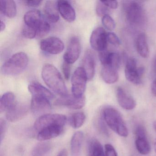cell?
Listing matches in <instances>:
<instances>
[{
	"mask_svg": "<svg viewBox=\"0 0 156 156\" xmlns=\"http://www.w3.org/2000/svg\"><path fill=\"white\" fill-rule=\"evenodd\" d=\"M42 77L47 86L61 97L68 94L67 88L61 73L52 65L45 64L41 72Z\"/></svg>",
	"mask_w": 156,
	"mask_h": 156,
	"instance_id": "6da1fadb",
	"label": "cell"
},
{
	"mask_svg": "<svg viewBox=\"0 0 156 156\" xmlns=\"http://www.w3.org/2000/svg\"><path fill=\"white\" fill-rule=\"evenodd\" d=\"M102 116L106 125L120 136L126 137L128 130L120 113L114 108L105 107L102 111Z\"/></svg>",
	"mask_w": 156,
	"mask_h": 156,
	"instance_id": "7a4b0ae2",
	"label": "cell"
},
{
	"mask_svg": "<svg viewBox=\"0 0 156 156\" xmlns=\"http://www.w3.org/2000/svg\"><path fill=\"white\" fill-rule=\"evenodd\" d=\"M123 9L128 22L131 26L141 27L146 22V16L142 5L136 1H125Z\"/></svg>",
	"mask_w": 156,
	"mask_h": 156,
	"instance_id": "3957f363",
	"label": "cell"
},
{
	"mask_svg": "<svg viewBox=\"0 0 156 156\" xmlns=\"http://www.w3.org/2000/svg\"><path fill=\"white\" fill-rule=\"evenodd\" d=\"M28 63L29 57L26 53L23 52L17 53L3 64L2 73L6 75H17L24 71Z\"/></svg>",
	"mask_w": 156,
	"mask_h": 156,
	"instance_id": "277c9868",
	"label": "cell"
},
{
	"mask_svg": "<svg viewBox=\"0 0 156 156\" xmlns=\"http://www.w3.org/2000/svg\"><path fill=\"white\" fill-rule=\"evenodd\" d=\"M66 122V117L64 115L59 114H46L35 121L34 128L36 131H41L47 127L61 126L64 127Z\"/></svg>",
	"mask_w": 156,
	"mask_h": 156,
	"instance_id": "5b68a950",
	"label": "cell"
},
{
	"mask_svg": "<svg viewBox=\"0 0 156 156\" xmlns=\"http://www.w3.org/2000/svg\"><path fill=\"white\" fill-rule=\"evenodd\" d=\"M145 69L143 66L137 67L136 60L130 57L127 60L125 67V76L128 81L136 85L142 83Z\"/></svg>",
	"mask_w": 156,
	"mask_h": 156,
	"instance_id": "8992f818",
	"label": "cell"
},
{
	"mask_svg": "<svg viewBox=\"0 0 156 156\" xmlns=\"http://www.w3.org/2000/svg\"><path fill=\"white\" fill-rule=\"evenodd\" d=\"M87 78L83 67H78L72 77V91L73 95L76 98L83 96L86 87Z\"/></svg>",
	"mask_w": 156,
	"mask_h": 156,
	"instance_id": "52a82bcc",
	"label": "cell"
},
{
	"mask_svg": "<svg viewBox=\"0 0 156 156\" xmlns=\"http://www.w3.org/2000/svg\"><path fill=\"white\" fill-rule=\"evenodd\" d=\"M90 44L94 50L99 52L106 50L107 47V33L102 27L95 29L90 37Z\"/></svg>",
	"mask_w": 156,
	"mask_h": 156,
	"instance_id": "ba28073f",
	"label": "cell"
},
{
	"mask_svg": "<svg viewBox=\"0 0 156 156\" xmlns=\"http://www.w3.org/2000/svg\"><path fill=\"white\" fill-rule=\"evenodd\" d=\"M40 48L44 51L50 54L57 55L63 51L65 45L61 39L57 37H51L41 41Z\"/></svg>",
	"mask_w": 156,
	"mask_h": 156,
	"instance_id": "9c48e42d",
	"label": "cell"
},
{
	"mask_svg": "<svg viewBox=\"0 0 156 156\" xmlns=\"http://www.w3.org/2000/svg\"><path fill=\"white\" fill-rule=\"evenodd\" d=\"M81 46L78 37H73L70 40L67 50L64 55L65 62L70 64L75 62L80 56Z\"/></svg>",
	"mask_w": 156,
	"mask_h": 156,
	"instance_id": "30bf717a",
	"label": "cell"
},
{
	"mask_svg": "<svg viewBox=\"0 0 156 156\" xmlns=\"http://www.w3.org/2000/svg\"><path fill=\"white\" fill-rule=\"evenodd\" d=\"M85 104V98L83 96L81 98H76L74 96L66 95L61 97L55 102V105L64 106L72 109H80Z\"/></svg>",
	"mask_w": 156,
	"mask_h": 156,
	"instance_id": "8fae6325",
	"label": "cell"
},
{
	"mask_svg": "<svg viewBox=\"0 0 156 156\" xmlns=\"http://www.w3.org/2000/svg\"><path fill=\"white\" fill-rule=\"evenodd\" d=\"M30 108L34 115L40 117L46 115L51 110V105L49 100L46 98L32 97Z\"/></svg>",
	"mask_w": 156,
	"mask_h": 156,
	"instance_id": "7c38bea8",
	"label": "cell"
},
{
	"mask_svg": "<svg viewBox=\"0 0 156 156\" xmlns=\"http://www.w3.org/2000/svg\"><path fill=\"white\" fill-rule=\"evenodd\" d=\"M29 112L26 105L15 103L6 111V118L10 122H15L23 119Z\"/></svg>",
	"mask_w": 156,
	"mask_h": 156,
	"instance_id": "4fadbf2b",
	"label": "cell"
},
{
	"mask_svg": "<svg viewBox=\"0 0 156 156\" xmlns=\"http://www.w3.org/2000/svg\"><path fill=\"white\" fill-rule=\"evenodd\" d=\"M116 96L119 105L126 110L134 109L136 103L133 97L129 95L122 87H119L116 90Z\"/></svg>",
	"mask_w": 156,
	"mask_h": 156,
	"instance_id": "5bb4252c",
	"label": "cell"
},
{
	"mask_svg": "<svg viewBox=\"0 0 156 156\" xmlns=\"http://www.w3.org/2000/svg\"><path fill=\"white\" fill-rule=\"evenodd\" d=\"M96 61L94 53L88 50L85 53L83 60V69L86 74L87 80L94 78L95 73Z\"/></svg>",
	"mask_w": 156,
	"mask_h": 156,
	"instance_id": "9a60e30c",
	"label": "cell"
},
{
	"mask_svg": "<svg viewBox=\"0 0 156 156\" xmlns=\"http://www.w3.org/2000/svg\"><path fill=\"white\" fill-rule=\"evenodd\" d=\"M28 89L32 97L44 98L48 100L54 98V95L53 93L38 82L31 83L29 85Z\"/></svg>",
	"mask_w": 156,
	"mask_h": 156,
	"instance_id": "2e32d148",
	"label": "cell"
},
{
	"mask_svg": "<svg viewBox=\"0 0 156 156\" xmlns=\"http://www.w3.org/2000/svg\"><path fill=\"white\" fill-rule=\"evenodd\" d=\"M57 5L59 12L65 20L70 23L74 21L76 18L75 11L68 1H59Z\"/></svg>",
	"mask_w": 156,
	"mask_h": 156,
	"instance_id": "e0dca14e",
	"label": "cell"
},
{
	"mask_svg": "<svg viewBox=\"0 0 156 156\" xmlns=\"http://www.w3.org/2000/svg\"><path fill=\"white\" fill-rule=\"evenodd\" d=\"M63 127L53 126L47 127L39 131L37 138L40 141H45L59 136L62 132Z\"/></svg>",
	"mask_w": 156,
	"mask_h": 156,
	"instance_id": "ac0fdd59",
	"label": "cell"
},
{
	"mask_svg": "<svg viewBox=\"0 0 156 156\" xmlns=\"http://www.w3.org/2000/svg\"><path fill=\"white\" fill-rule=\"evenodd\" d=\"M57 1H48L44 7V12L47 20L55 23L59 21V14Z\"/></svg>",
	"mask_w": 156,
	"mask_h": 156,
	"instance_id": "d6986e66",
	"label": "cell"
},
{
	"mask_svg": "<svg viewBox=\"0 0 156 156\" xmlns=\"http://www.w3.org/2000/svg\"><path fill=\"white\" fill-rule=\"evenodd\" d=\"M42 19L39 10H34L25 13L24 16V25L37 30Z\"/></svg>",
	"mask_w": 156,
	"mask_h": 156,
	"instance_id": "ffe728a7",
	"label": "cell"
},
{
	"mask_svg": "<svg viewBox=\"0 0 156 156\" xmlns=\"http://www.w3.org/2000/svg\"><path fill=\"white\" fill-rule=\"evenodd\" d=\"M83 140V133L82 131H77L74 134L71 141V150L72 156H81Z\"/></svg>",
	"mask_w": 156,
	"mask_h": 156,
	"instance_id": "44dd1931",
	"label": "cell"
},
{
	"mask_svg": "<svg viewBox=\"0 0 156 156\" xmlns=\"http://www.w3.org/2000/svg\"><path fill=\"white\" fill-rule=\"evenodd\" d=\"M1 12L8 18H13L17 15L16 3L12 0H2L0 2Z\"/></svg>",
	"mask_w": 156,
	"mask_h": 156,
	"instance_id": "7402d4cb",
	"label": "cell"
},
{
	"mask_svg": "<svg viewBox=\"0 0 156 156\" xmlns=\"http://www.w3.org/2000/svg\"><path fill=\"white\" fill-rule=\"evenodd\" d=\"M117 69L108 66H103L101 70V76L104 81L108 84H113L119 79Z\"/></svg>",
	"mask_w": 156,
	"mask_h": 156,
	"instance_id": "603a6c76",
	"label": "cell"
},
{
	"mask_svg": "<svg viewBox=\"0 0 156 156\" xmlns=\"http://www.w3.org/2000/svg\"><path fill=\"white\" fill-rule=\"evenodd\" d=\"M136 48L140 56L144 58L148 56L149 51L147 40V35L144 33H141L138 35L136 41Z\"/></svg>",
	"mask_w": 156,
	"mask_h": 156,
	"instance_id": "cb8c5ba5",
	"label": "cell"
},
{
	"mask_svg": "<svg viewBox=\"0 0 156 156\" xmlns=\"http://www.w3.org/2000/svg\"><path fill=\"white\" fill-rule=\"evenodd\" d=\"M88 156H105L104 149L96 138L91 139L88 142Z\"/></svg>",
	"mask_w": 156,
	"mask_h": 156,
	"instance_id": "d4e9b609",
	"label": "cell"
},
{
	"mask_svg": "<svg viewBox=\"0 0 156 156\" xmlns=\"http://www.w3.org/2000/svg\"><path fill=\"white\" fill-rule=\"evenodd\" d=\"M15 103L14 94L12 92L5 93L0 99V112L7 111Z\"/></svg>",
	"mask_w": 156,
	"mask_h": 156,
	"instance_id": "484cf974",
	"label": "cell"
},
{
	"mask_svg": "<svg viewBox=\"0 0 156 156\" xmlns=\"http://www.w3.org/2000/svg\"><path fill=\"white\" fill-rule=\"evenodd\" d=\"M135 145L137 150L142 155H147L150 152L151 146L147 137L136 138Z\"/></svg>",
	"mask_w": 156,
	"mask_h": 156,
	"instance_id": "4316f807",
	"label": "cell"
},
{
	"mask_svg": "<svg viewBox=\"0 0 156 156\" xmlns=\"http://www.w3.org/2000/svg\"><path fill=\"white\" fill-rule=\"evenodd\" d=\"M86 119L85 115L83 112L75 113L69 119L70 125L74 129L81 127L84 123Z\"/></svg>",
	"mask_w": 156,
	"mask_h": 156,
	"instance_id": "83f0119b",
	"label": "cell"
},
{
	"mask_svg": "<svg viewBox=\"0 0 156 156\" xmlns=\"http://www.w3.org/2000/svg\"><path fill=\"white\" fill-rule=\"evenodd\" d=\"M51 149V145L48 142H42L37 144L34 148L32 156H44Z\"/></svg>",
	"mask_w": 156,
	"mask_h": 156,
	"instance_id": "f1b7e54d",
	"label": "cell"
},
{
	"mask_svg": "<svg viewBox=\"0 0 156 156\" xmlns=\"http://www.w3.org/2000/svg\"><path fill=\"white\" fill-rule=\"evenodd\" d=\"M51 26L46 21L42 20L38 26L37 30V36L39 38H41L46 36L50 32Z\"/></svg>",
	"mask_w": 156,
	"mask_h": 156,
	"instance_id": "f546056e",
	"label": "cell"
},
{
	"mask_svg": "<svg viewBox=\"0 0 156 156\" xmlns=\"http://www.w3.org/2000/svg\"><path fill=\"white\" fill-rule=\"evenodd\" d=\"M121 63V59L118 54L114 52H110L107 64L106 66H112L118 70Z\"/></svg>",
	"mask_w": 156,
	"mask_h": 156,
	"instance_id": "4dcf8cb0",
	"label": "cell"
},
{
	"mask_svg": "<svg viewBox=\"0 0 156 156\" xmlns=\"http://www.w3.org/2000/svg\"><path fill=\"white\" fill-rule=\"evenodd\" d=\"M102 22L104 27L108 30L112 31L115 30L116 27L115 22L113 18L108 14L105 15L102 18Z\"/></svg>",
	"mask_w": 156,
	"mask_h": 156,
	"instance_id": "1f68e13d",
	"label": "cell"
},
{
	"mask_svg": "<svg viewBox=\"0 0 156 156\" xmlns=\"http://www.w3.org/2000/svg\"><path fill=\"white\" fill-rule=\"evenodd\" d=\"M96 11L97 14L98 16L103 17L105 15L108 14L109 9L103 3L102 1H100L98 2L97 3Z\"/></svg>",
	"mask_w": 156,
	"mask_h": 156,
	"instance_id": "d6a6232c",
	"label": "cell"
},
{
	"mask_svg": "<svg viewBox=\"0 0 156 156\" xmlns=\"http://www.w3.org/2000/svg\"><path fill=\"white\" fill-rule=\"evenodd\" d=\"M22 33L25 38L32 39L37 36V30L24 24L23 28Z\"/></svg>",
	"mask_w": 156,
	"mask_h": 156,
	"instance_id": "836d02e7",
	"label": "cell"
},
{
	"mask_svg": "<svg viewBox=\"0 0 156 156\" xmlns=\"http://www.w3.org/2000/svg\"><path fill=\"white\" fill-rule=\"evenodd\" d=\"M108 42L115 46H119L120 41L116 34L114 33L109 32L107 33Z\"/></svg>",
	"mask_w": 156,
	"mask_h": 156,
	"instance_id": "e575fe53",
	"label": "cell"
},
{
	"mask_svg": "<svg viewBox=\"0 0 156 156\" xmlns=\"http://www.w3.org/2000/svg\"><path fill=\"white\" fill-rule=\"evenodd\" d=\"M106 124V123L105 122L103 117L98 119V126L99 129V130L104 135L108 136L109 135V131L108 129Z\"/></svg>",
	"mask_w": 156,
	"mask_h": 156,
	"instance_id": "d590c367",
	"label": "cell"
},
{
	"mask_svg": "<svg viewBox=\"0 0 156 156\" xmlns=\"http://www.w3.org/2000/svg\"><path fill=\"white\" fill-rule=\"evenodd\" d=\"M105 156H118L115 148L110 144L105 145Z\"/></svg>",
	"mask_w": 156,
	"mask_h": 156,
	"instance_id": "8d00e7d4",
	"label": "cell"
},
{
	"mask_svg": "<svg viewBox=\"0 0 156 156\" xmlns=\"http://www.w3.org/2000/svg\"><path fill=\"white\" fill-rule=\"evenodd\" d=\"M7 125L6 121L4 119H1L0 120V140L1 143L2 142L4 139L7 131Z\"/></svg>",
	"mask_w": 156,
	"mask_h": 156,
	"instance_id": "74e56055",
	"label": "cell"
},
{
	"mask_svg": "<svg viewBox=\"0 0 156 156\" xmlns=\"http://www.w3.org/2000/svg\"><path fill=\"white\" fill-rule=\"evenodd\" d=\"M70 64L64 62L63 63L62 69L63 73L64 76L66 80H69L71 75V66Z\"/></svg>",
	"mask_w": 156,
	"mask_h": 156,
	"instance_id": "f35d334b",
	"label": "cell"
},
{
	"mask_svg": "<svg viewBox=\"0 0 156 156\" xmlns=\"http://www.w3.org/2000/svg\"><path fill=\"white\" fill-rule=\"evenodd\" d=\"M136 138L145 137L147 136V133L145 128L142 125H138L135 129Z\"/></svg>",
	"mask_w": 156,
	"mask_h": 156,
	"instance_id": "ab89813d",
	"label": "cell"
},
{
	"mask_svg": "<svg viewBox=\"0 0 156 156\" xmlns=\"http://www.w3.org/2000/svg\"><path fill=\"white\" fill-rule=\"evenodd\" d=\"M105 5L108 8L112 9H117L118 7V2L117 1H102Z\"/></svg>",
	"mask_w": 156,
	"mask_h": 156,
	"instance_id": "60d3db41",
	"label": "cell"
},
{
	"mask_svg": "<svg viewBox=\"0 0 156 156\" xmlns=\"http://www.w3.org/2000/svg\"><path fill=\"white\" fill-rule=\"evenodd\" d=\"M42 1H25L24 3L26 6L30 7H38L41 5Z\"/></svg>",
	"mask_w": 156,
	"mask_h": 156,
	"instance_id": "b9f144b4",
	"label": "cell"
},
{
	"mask_svg": "<svg viewBox=\"0 0 156 156\" xmlns=\"http://www.w3.org/2000/svg\"><path fill=\"white\" fill-rule=\"evenodd\" d=\"M151 92L153 95L156 96V78L154 79L151 84Z\"/></svg>",
	"mask_w": 156,
	"mask_h": 156,
	"instance_id": "7bdbcfd3",
	"label": "cell"
},
{
	"mask_svg": "<svg viewBox=\"0 0 156 156\" xmlns=\"http://www.w3.org/2000/svg\"><path fill=\"white\" fill-rule=\"evenodd\" d=\"M57 156H68V155L66 150L63 149L59 152Z\"/></svg>",
	"mask_w": 156,
	"mask_h": 156,
	"instance_id": "ee69618b",
	"label": "cell"
},
{
	"mask_svg": "<svg viewBox=\"0 0 156 156\" xmlns=\"http://www.w3.org/2000/svg\"><path fill=\"white\" fill-rule=\"evenodd\" d=\"M5 28H6V25L5 23L2 20H1V31L2 32L4 31Z\"/></svg>",
	"mask_w": 156,
	"mask_h": 156,
	"instance_id": "f6af8a7d",
	"label": "cell"
},
{
	"mask_svg": "<svg viewBox=\"0 0 156 156\" xmlns=\"http://www.w3.org/2000/svg\"><path fill=\"white\" fill-rule=\"evenodd\" d=\"M153 69L154 72L156 74V54L154 56L153 61Z\"/></svg>",
	"mask_w": 156,
	"mask_h": 156,
	"instance_id": "bcb514c9",
	"label": "cell"
},
{
	"mask_svg": "<svg viewBox=\"0 0 156 156\" xmlns=\"http://www.w3.org/2000/svg\"><path fill=\"white\" fill-rule=\"evenodd\" d=\"M153 128L155 129V131L156 132V120H155L153 123Z\"/></svg>",
	"mask_w": 156,
	"mask_h": 156,
	"instance_id": "7dc6e473",
	"label": "cell"
},
{
	"mask_svg": "<svg viewBox=\"0 0 156 156\" xmlns=\"http://www.w3.org/2000/svg\"><path fill=\"white\" fill-rule=\"evenodd\" d=\"M154 149H155V151H156V139L155 140V141H154Z\"/></svg>",
	"mask_w": 156,
	"mask_h": 156,
	"instance_id": "c3c4849f",
	"label": "cell"
}]
</instances>
